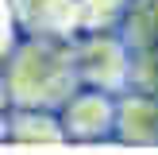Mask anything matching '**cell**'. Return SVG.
I'll use <instances>...</instances> for the list:
<instances>
[]
</instances>
